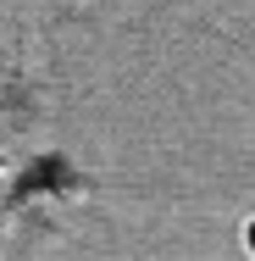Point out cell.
Segmentation results:
<instances>
[{"instance_id": "cell-1", "label": "cell", "mask_w": 255, "mask_h": 261, "mask_svg": "<svg viewBox=\"0 0 255 261\" xmlns=\"http://www.w3.org/2000/svg\"><path fill=\"white\" fill-rule=\"evenodd\" d=\"M244 250H250V256H255V217H250V222H244Z\"/></svg>"}]
</instances>
